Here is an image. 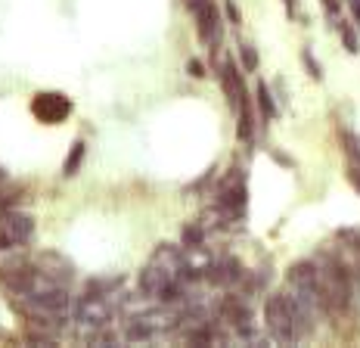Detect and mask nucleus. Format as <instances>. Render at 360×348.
<instances>
[{
  "mask_svg": "<svg viewBox=\"0 0 360 348\" xmlns=\"http://www.w3.org/2000/svg\"><path fill=\"white\" fill-rule=\"evenodd\" d=\"M317 293H320L323 311H345L351 301V286H348L345 271L335 264L317 268Z\"/></svg>",
  "mask_w": 360,
  "mask_h": 348,
  "instance_id": "7ed1b4c3",
  "label": "nucleus"
},
{
  "mask_svg": "<svg viewBox=\"0 0 360 348\" xmlns=\"http://www.w3.org/2000/svg\"><path fill=\"white\" fill-rule=\"evenodd\" d=\"M240 50H242V66H246V72H255V69H258V53H255L248 44H242Z\"/></svg>",
  "mask_w": 360,
  "mask_h": 348,
  "instance_id": "dca6fc26",
  "label": "nucleus"
},
{
  "mask_svg": "<svg viewBox=\"0 0 360 348\" xmlns=\"http://www.w3.org/2000/svg\"><path fill=\"white\" fill-rule=\"evenodd\" d=\"M115 317V305L109 295H100V293H87L78 305V321L84 327L87 336H94L97 330H103L109 321Z\"/></svg>",
  "mask_w": 360,
  "mask_h": 348,
  "instance_id": "20e7f679",
  "label": "nucleus"
},
{
  "mask_svg": "<svg viewBox=\"0 0 360 348\" xmlns=\"http://www.w3.org/2000/svg\"><path fill=\"white\" fill-rule=\"evenodd\" d=\"M283 3H286V10H289V13H295V0H283Z\"/></svg>",
  "mask_w": 360,
  "mask_h": 348,
  "instance_id": "a878e982",
  "label": "nucleus"
},
{
  "mask_svg": "<svg viewBox=\"0 0 360 348\" xmlns=\"http://www.w3.org/2000/svg\"><path fill=\"white\" fill-rule=\"evenodd\" d=\"M7 246H10V236L3 234V230H0V252H3V249H7Z\"/></svg>",
  "mask_w": 360,
  "mask_h": 348,
  "instance_id": "b1692460",
  "label": "nucleus"
},
{
  "mask_svg": "<svg viewBox=\"0 0 360 348\" xmlns=\"http://www.w3.org/2000/svg\"><path fill=\"white\" fill-rule=\"evenodd\" d=\"M258 106H261V115H264L267 121L277 119V106H274V97H270V90H267L264 81H258Z\"/></svg>",
  "mask_w": 360,
  "mask_h": 348,
  "instance_id": "ddd939ff",
  "label": "nucleus"
},
{
  "mask_svg": "<svg viewBox=\"0 0 360 348\" xmlns=\"http://www.w3.org/2000/svg\"><path fill=\"white\" fill-rule=\"evenodd\" d=\"M31 112H34V119L44 121V125H60V121L68 119L72 103L62 94H38L31 100Z\"/></svg>",
  "mask_w": 360,
  "mask_h": 348,
  "instance_id": "39448f33",
  "label": "nucleus"
},
{
  "mask_svg": "<svg viewBox=\"0 0 360 348\" xmlns=\"http://www.w3.org/2000/svg\"><path fill=\"white\" fill-rule=\"evenodd\" d=\"M0 181H3V168H0Z\"/></svg>",
  "mask_w": 360,
  "mask_h": 348,
  "instance_id": "bb28decb",
  "label": "nucleus"
},
{
  "mask_svg": "<svg viewBox=\"0 0 360 348\" xmlns=\"http://www.w3.org/2000/svg\"><path fill=\"white\" fill-rule=\"evenodd\" d=\"M242 206H246V177L240 171H233L227 174V181L220 184V208L227 214H233Z\"/></svg>",
  "mask_w": 360,
  "mask_h": 348,
  "instance_id": "0eeeda50",
  "label": "nucleus"
},
{
  "mask_svg": "<svg viewBox=\"0 0 360 348\" xmlns=\"http://www.w3.org/2000/svg\"><path fill=\"white\" fill-rule=\"evenodd\" d=\"M81 162H84V143L75 140V143H72V149H68L66 165H62V174H66V177H72V174L81 168Z\"/></svg>",
  "mask_w": 360,
  "mask_h": 348,
  "instance_id": "f8f14e48",
  "label": "nucleus"
},
{
  "mask_svg": "<svg viewBox=\"0 0 360 348\" xmlns=\"http://www.w3.org/2000/svg\"><path fill=\"white\" fill-rule=\"evenodd\" d=\"M180 280H183V255H180V249H174L171 243H162V246L153 252L149 264L143 268L140 289L146 295H153V299H159L162 293L177 286Z\"/></svg>",
  "mask_w": 360,
  "mask_h": 348,
  "instance_id": "f257e3e1",
  "label": "nucleus"
},
{
  "mask_svg": "<svg viewBox=\"0 0 360 348\" xmlns=\"http://www.w3.org/2000/svg\"><path fill=\"white\" fill-rule=\"evenodd\" d=\"M348 10H351L354 22H357V25H360V0H348Z\"/></svg>",
  "mask_w": 360,
  "mask_h": 348,
  "instance_id": "412c9836",
  "label": "nucleus"
},
{
  "mask_svg": "<svg viewBox=\"0 0 360 348\" xmlns=\"http://www.w3.org/2000/svg\"><path fill=\"white\" fill-rule=\"evenodd\" d=\"M183 277H187V280H199V277H208V271H211V255L205 252V246H187L183 249Z\"/></svg>",
  "mask_w": 360,
  "mask_h": 348,
  "instance_id": "6e6552de",
  "label": "nucleus"
},
{
  "mask_svg": "<svg viewBox=\"0 0 360 348\" xmlns=\"http://www.w3.org/2000/svg\"><path fill=\"white\" fill-rule=\"evenodd\" d=\"M187 339L193 342V345H208L214 336H211V330L208 327H199V330H193V333H187Z\"/></svg>",
  "mask_w": 360,
  "mask_h": 348,
  "instance_id": "2eb2a0df",
  "label": "nucleus"
},
{
  "mask_svg": "<svg viewBox=\"0 0 360 348\" xmlns=\"http://www.w3.org/2000/svg\"><path fill=\"white\" fill-rule=\"evenodd\" d=\"M264 321H267L270 336H274L277 342H283V345H295V342L305 336V333H301V327H298V317H295L292 301L286 299V293H283V295H270V299H267Z\"/></svg>",
  "mask_w": 360,
  "mask_h": 348,
  "instance_id": "f03ea898",
  "label": "nucleus"
},
{
  "mask_svg": "<svg viewBox=\"0 0 360 348\" xmlns=\"http://www.w3.org/2000/svg\"><path fill=\"white\" fill-rule=\"evenodd\" d=\"M190 75H193V78H205V66H202L199 60H190Z\"/></svg>",
  "mask_w": 360,
  "mask_h": 348,
  "instance_id": "aec40b11",
  "label": "nucleus"
},
{
  "mask_svg": "<svg viewBox=\"0 0 360 348\" xmlns=\"http://www.w3.org/2000/svg\"><path fill=\"white\" fill-rule=\"evenodd\" d=\"M345 143H348V153L357 159V165H360V137H351V134H345Z\"/></svg>",
  "mask_w": 360,
  "mask_h": 348,
  "instance_id": "a211bd4d",
  "label": "nucleus"
},
{
  "mask_svg": "<svg viewBox=\"0 0 360 348\" xmlns=\"http://www.w3.org/2000/svg\"><path fill=\"white\" fill-rule=\"evenodd\" d=\"M196 19H199V38L205 40V44H218V38H220V19H218V10H214L211 0H208L205 7L196 13Z\"/></svg>",
  "mask_w": 360,
  "mask_h": 348,
  "instance_id": "9d476101",
  "label": "nucleus"
},
{
  "mask_svg": "<svg viewBox=\"0 0 360 348\" xmlns=\"http://www.w3.org/2000/svg\"><path fill=\"white\" fill-rule=\"evenodd\" d=\"M227 13H230V19H233V22H240V10H236V7H230V3H227Z\"/></svg>",
  "mask_w": 360,
  "mask_h": 348,
  "instance_id": "393cba45",
  "label": "nucleus"
},
{
  "mask_svg": "<svg viewBox=\"0 0 360 348\" xmlns=\"http://www.w3.org/2000/svg\"><path fill=\"white\" fill-rule=\"evenodd\" d=\"M240 277H242V264L236 258H224L218 264H211V271H208V280L214 283H233Z\"/></svg>",
  "mask_w": 360,
  "mask_h": 348,
  "instance_id": "9b49d317",
  "label": "nucleus"
},
{
  "mask_svg": "<svg viewBox=\"0 0 360 348\" xmlns=\"http://www.w3.org/2000/svg\"><path fill=\"white\" fill-rule=\"evenodd\" d=\"M183 3H187V7H190V10H193V13H199V10H202V7H205L208 0H183Z\"/></svg>",
  "mask_w": 360,
  "mask_h": 348,
  "instance_id": "4be33fe9",
  "label": "nucleus"
},
{
  "mask_svg": "<svg viewBox=\"0 0 360 348\" xmlns=\"http://www.w3.org/2000/svg\"><path fill=\"white\" fill-rule=\"evenodd\" d=\"M220 84H224V94H227L230 106L240 109L242 103H248L246 84H242V75H240V69L233 66V60H224V62H220Z\"/></svg>",
  "mask_w": 360,
  "mask_h": 348,
  "instance_id": "423d86ee",
  "label": "nucleus"
},
{
  "mask_svg": "<svg viewBox=\"0 0 360 348\" xmlns=\"http://www.w3.org/2000/svg\"><path fill=\"white\" fill-rule=\"evenodd\" d=\"M342 40H345L348 53H357V50H360V40H357V34H354L351 25H342Z\"/></svg>",
  "mask_w": 360,
  "mask_h": 348,
  "instance_id": "4468645a",
  "label": "nucleus"
},
{
  "mask_svg": "<svg viewBox=\"0 0 360 348\" xmlns=\"http://www.w3.org/2000/svg\"><path fill=\"white\" fill-rule=\"evenodd\" d=\"M305 62H307V69H311V75H313V78H320V66H317V60H313V56H311V50H305Z\"/></svg>",
  "mask_w": 360,
  "mask_h": 348,
  "instance_id": "6ab92c4d",
  "label": "nucleus"
},
{
  "mask_svg": "<svg viewBox=\"0 0 360 348\" xmlns=\"http://www.w3.org/2000/svg\"><path fill=\"white\" fill-rule=\"evenodd\" d=\"M348 177H351V184L360 190V168H351V174H348Z\"/></svg>",
  "mask_w": 360,
  "mask_h": 348,
  "instance_id": "5701e85b",
  "label": "nucleus"
},
{
  "mask_svg": "<svg viewBox=\"0 0 360 348\" xmlns=\"http://www.w3.org/2000/svg\"><path fill=\"white\" fill-rule=\"evenodd\" d=\"M202 240H205V230H202V224H199V227H187V230H183V243H187V246H199Z\"/></svg>",
  "mask_w": 360,
  "mask_h": 348,
  "instance_id": "f3484780",
  "label": "nucleus"
},
{
  "mask_svg": "<svg viewBox=\"0 0 360 348\" xmlns=\"http://www.w3.org/2000/svg\"><path fill=\"white\" fill-rule=\"evenodd\" d=\"M0 230L10 236V243H25L34 230V221L28 218V214L7 212V214H0Z\"/></svg>",
  "mask_w": 360,
  "mask_h": 348,
  "instance_id": "1a4fd4ad",
  "label": "nucleus"
}]
</instances>
